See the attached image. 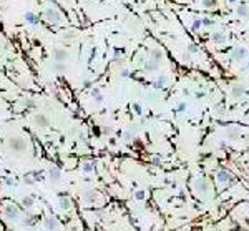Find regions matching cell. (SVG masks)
<instances>
[{
  "instance_id": "obj_1",
  "label": "cell",
  "mask_w": 249,
  "mask_h": 231,
  "mask_svg": "<svg viewBox=\"0 0 249 231\" xmlns=\"http://www.w3.org/2000/svg\"><path fill=\"white\" fill-rule=\"evenodd\" d=\"M43 17L47 18L50 23H55V25H56V23H60V22H62V18H63L62 14H60V10L55 9V7H48V9L43 12Z\"/></svg>"
},
{
  "instance_id": "obj_2",
  "label": "cell",
  "mask_w": 249,
  "mask_h": 231,
  "mask_svg": "<svg viewBox=\"0 0 249 231\" xmlns=\"http://www.w3.org/2000/svg\"><path fill=\"white\" fill-rule=\"evenodd\" d=\"M9 145H10V148H12L14 151H23V150L27 148L25 140H23V138H18V137L10 138V140H9Z\"/></svg>"
},
{
  "instance_id": "obj_3",
  "label": "cell",
  "mask_w": 249,
  "mask_h": 231,
  "mask_svg": "<svg viewBox=\"0 0 249 231\" xmlns=\"http://www.w3.org/2000/svg\"><path fill=\"white\" fill-rule=\"evenodd\" d=\"M3 213H5V218H9L10 221H18V218H20V211L14 205H7Z\"/></svg>"
},
{
  "instance_id": "obj_4",
  "label": "cell",
  "mask_w": 249,
  "mask_h": 231,
  "mask_svg": "<svg viewBox=\"0 0 249 231\" xmlns=\"http://www.w3.org/2000/svg\"><path fill=\"white\" fill-rule=\"evenodd\" d=\"M246 57H247V50L244 47H236L234 50H232V53H231V58L234 62H243Z\"/></svg>"
},
{
  "instance_id": "obj_5",
  "label": "cell",
  "mask_w": 249,
  "mask_h": 231,
  "mask_svg": "<svg viewBox=\"0 0 249 231\" xmlns=\"http://www.w3.org/2000/svg\"><path fill=\"white\" fill-rule=\"evenodd\" d=\"M53 57H55V62H63L68 58V52H67V48H62V47H56L55 50H53Z\"/></svg>"
},
{
  "instance_id": "obj_6",
  "label": "cell",
  "mask_w": 249,
  "mask_h": 231,
  "mask_svg": "<svg viewBox=\"0 0 249 231\" xmlns=\"http://www.w3.org/2000/svg\"><path fill=\"white\" fill-rule=\"evenodd\" d=\"M33 123H35L37 126H42V128H45V126L50 125V120L47 118V115H43V113H37L35 117H33Z\"/></svg>"
},
{
  "instance_id": "obj_7",
  "label": "cell",
  "mask_w": 249,
  "mask_h": 231,
  "mask_svg": "<svg viewBox=\"0 0 249 231\" xmlns=\"http://www.w3.org/2000/svg\"><path fill=\"white\" fill-rule=\"evenodd\" d=\"M244 93H246V88H244L243 85H234V86H232V97H234V98L243 97Z\"/></svg>"
},
{
  "instance_id": "obj_8",
  "label": "cell",
  "mask_w": 249,
  "mask_h": 231,
  "mask_svg": "<svg viewBox=\"0 0 249 231\" xmlns=\"http://www.w3.org/2000/svg\"><path fill=\"white\" fill-rule=\"evenodd\" d=\"M247 14H249V7L246 5V3H241V5L236 7V15H239V17H246Z\"/></svg>"
},
{
  "instance_id": "obj_9",
  "label": "cell",
  "mask_w": 249,
  "mask_h": 231,
  "mask_svg": "<svg viewBox=\"0 0 249 231\" xmlns=\"http://www.w3.org/2000/svg\"><path fill=\"white\" fill-rule=\"evenodd\" d=\"M48 178H50L52 181H58L60 178H62V171H60L58 168H52V170L48 171Z\"/></svg>"
},
{
  "instance_id": "obj_10",
  "label": "cell",
  "mask_w": 249,
  "mask_h": 231,
  "mask_svg": "<svg viewBox=\"0 0 249 231\" xmlns=\"http://www.w3.org/2000/svg\"><path fill=\"white\" fill-rule=\"evenodd\" d=\"M45 226H47L50 231H56L58 229V221H56L55 218H48V220L45 221Z\"/></svg>"
},
{
  "instance_id": "obj_11",
  "label": "cell",
  "mask_w": 249,
  "mask_h": 231,
  "mask_svg": "<svg viewBox=\"0 0 249 231\" xmlns=\"http://www.w3.org/2000/svg\"><path fill=\"white\" fill-rule=\"evenodd\" d=\"M213 42H218V43L226 42V35H224V32H214V34H213Z\"/></svg>"
},
{
  "instance_id": "obj_12",
  "label": "cell",
  "mask_w": 249,
  "mask_h": 231,
  "mask_svg": "<svg viewBox=\"0 0 249 231\" xmlns=\"http://www.w3.org/2000/svg\"><path fill=\"white\" fill-rule=\"evenodd\" d=\"M25 20H27L28 23H32V25H37V23H38V18H37V15L32 14V12H27V14H25Z\"/></svg>"
},
{
  "instance_id": "obj_13",
  "label": "cell",
  "mask_w": 249,
  "mask_h": 231,
  "mask_svg": "<svg viewBox=\"0 0 249 231\" xmlns=\"http://www.w3.org/2000/svg\"><path fill=\"white\" fill-rule=\"evenodd\" d=\"M145 68H146V70H150V72H154V70L158 68V63H156V62H154V60H151V58H150L148 62H146Z\"/></svg>"
},
{
  "instance_id": "obj_14",
  "label": "cell",
  "mask_w": 249,
  "mask_h": 231,
  "mask_svg": "<svg viewBox=\"0 0 249 231\" xmlns=\"http://www.w3.org/2000/svg\"><path fill=\"white\" fill-rule=\"evenodd\" d=\"M70 205H72V201L68 198H62L60 200V208L62 209H70Z\"/></svg>"
},
{
  "instance_id": "obj_15",
  "label": "cell",
  "mask_w": 249,
  "mask_h": 231,
  "mask_svg": "<svg viewBox=\"0 0 249 231\" xmlns=\"http://www.w3.org/2000/svg\"><path fill=\"white\" fill-rule=\"evenodd\" d=\"M151 60H154L156 63H160V60H161V52L158 50V48H154V50L151 52Z\"/></svg>"
},
{
  "instance_id": "obj_16",
  "label": "cell",
  "mask_w": 249,
  "mask_h": 231,
  "mask_svg": "<svg viewBox=\"0 0 249 231\" xmlns=\"http://www.w3.org/2000/svg\"><path fill=\"white\" fill-rule=\"evenodd\" d=\"M95 196H96V193H95V191H91V189L85 193V200H87L88 203H93V201H95Z\"/></svg>"
},
{
  "instance_id": "obj_17",
  "label": "cell",
  "mask_w": 249,
  "mask_h": 231,
  "mask_svg": "<svg viewBox=\"0 0 249 231\" xmlns=\"http://www.w3.org/2000/svg\"><path fill=\"white\" fill-rule=\"evenodd\" d=\"M22 205L25 206V208H32L33 206V198H30V196H25L22 200Z\"/></svg>"
},
{
  "instance_id": "obj_18",
  "label": "cell",
  "mask_w": 249,
  "mask_h": 231,
  "mask_svg": "<svg viewBox=\"0 0 249 231\" xmlns=\"http://www.w3.org/2000/svg\"><path fill=\"white\" fill-rule=\"evenodd\" d=\"M75 38V34H72V32H68V34H63V42L67 45H70V42Z\"/></svg>"
},
{
  "instance_id": "obj_19",
  "label": "cell",
  "mask_w": 249,
  "mask_h": 231,
  "mask_svg": "<svg viewBox=\"0 0 249 231\" xmlns=\"http://www.w3.org/2000/svg\"><path fill=\"white\" fill-rule=\"evenodd\" d=\"M134 137V130L133 128H130V130H126L125 133H123V138L126 140V141H130V140H131Z\"/></svg>"
},
{
  "instance_id": "obj_20",
  "label": "cell",
  "mask_w": 249,
  "mask_h": 231,
  "mask_svg": "<svg viewBox=\"0 0 249 231\" xmlns=\"http://www.w3.org/2000/svg\"><path fill=\"white\" fill-rule=\"evenodd\" d=\"M231 180V175L229 173H226V171H221L219 173V181H221V183H224V181H229Z\"/></svg>"
},
{
  "instance_id": "obj_21",
  "label": "cell",
  "mask_w": 249,
  "mask_h": 231,
  "mask_svg": "<svg viewBox=\"0 0 249 231\" xmlns=\"http://www.w3.org/2000/svg\"><path fill=\"white\" fill-rule=\"evenodd\" d=\"M53 68H55L58 73H63V72H65V65L62 63V62H55V63H53Z\"/></svg>"
},
{
  "instance_id": "obj_22",
  "label": "cell",
  "mask_w": 249,
  "mask_h": 231,
  "mask_svg": "<svg viewBox=\"0 0 249 231\" xmlns=\"http://www.w3.org/2000/svg\"><path fill=\"white\" fill-rule=\"evenodd\" d=\"M165 83H166V77L161 75L156 82H154V86H165Z\"/></svg>"
},
{
  "instance_id": "obj_23",
  "label": "cell",
  "mask_w": 249,
  "mask_h": 231,
  "mask_svg": "<svg viewBox=\"0 0 249 231\" xmlns=\"http://www.w3.org/2000/svg\"><path fill=\"white\" fill-rule=\"evenodd\" d=\"M93 168H95V166H93L91 163H85L83 166H81V170H83L85 173H91V171H93Z\"/></svg>"
},
{
  "instance_id": "obj_24",
  "label": "cell",
  "mask_w": 249,
  "mask_h": 231,
  "mask_svg": "<svg viewBox=\"0 0 249 231\" xmlns=\"http://www.w3.org/2000/svg\"><path fill=\"white\" fill-rule=\"evenodd\" d=\"M201 25H203V23H201V20H199V18H196L194 22H193V30H198V28L201 27Z\"/></svg>"
},
{
  "instance_id": "obj_25",
  "label": "cell",
  "mask_w": 249,
  "mask_h": 231,
  "mask_svg": "<svg viewBox=\"0 0 249 231\" xmlns=\"http://www.w3.org/2000/svg\"><path fill=\"white\" fill-rule=\"evenodd\" d=\"M23 105H25L27 108H32V106H35V102H32V100H23Z\"/></svg>"
},
{
  "instance_id": "obj_26",
  "label": "cell",
  "mask_w": 249,
  "mask_h": 231,
  "mask_svg": "<svg viewBox=\"0 0 249 231\" xmlns=\"http://www.w3.org/2000/svg\"><path fill=\"white\" fill-rule=\"evenodd\" d=\"M23 181H25L27 185H33L35 183V180H32V176H25V180H23Z\"/></svg>"
},
{
  "instance_id": "obj_27",
  "label": "cell",
  "mask_w": 249,
  "mask_h": 231,
  "mask_svg": "<svg viewBox=\"0 0 249 231\" xmlns=\"http://www.w3.org/2000/svg\"><path fill=\"white\" fill-rule=\"evenodd\" d=\"M213 0H203V5H204V7H213Z\"/></svg>"
},
{
  "instance_id": "obj_28",
  "label": "cell",
  "mask_w": 249,
  "mask_h": 231,
  "mask_svg": "<svg viewBox=\"0 0 249 231\" xmlns=\"http://www.w3.org/2000/svg\"><path fill=\"white\" fill-rule=\"evenodd\" d=\"M103 133H107V135H111V133H113V130L110 128V126H103Z\"/></svg>"
},
{
  "instance_id": "obj_29",
  "label": "cell",
  "mask_w": 249,
  "mask_h": 231,
  "mask_svg": "<svg viewBox=\"0 0 249 231\" xmlns=\"http://www.w3.org/2000/svg\"><path fill=\"white\" fill-rule=\"evenodd\" d=\"M201 23H203V25H206V27H209V25H213V22H211V20H208V18H204V20H201Z\"/></svg>"
},
{
  "instance_id": "obj_30",
  "label": "cell",
  "mask_w": 249,
  "mask_h": 231,
  "mask_svg": "<svg viewBox=\"0 0 249 231\" xmlns=\"http://www.w3.org/2000/svg\"><path fill=\"white\" fill-rule=\"evenodd\" d=\"M133 108H134V111H136V113H141V106L138 105V103H134V105H133Z\"/></svg>"
},
{
  "instance_id": "obj_31",
  "label": "cell",
  "mask_w": 249,
  "mask_h": 231,
  "mask_svg": "<svg viewBox=\"0 0 249 231\" xmlns=\"http://www.w3.org/2000/svg\"><path fill=\"white\" fill-rule=\"evenodd\" d=\"M136 198H138V200H143V198H145V193H143L141 189H140V191L136 193Z\"/></svg>"
},
{
  "instance_id": "obj_32",
  "label": "cell",
  "mask_w": 249,
  "mask_h": 231,
  "mask_svg": "<svg viewBox=\"0 0 249 231\" xmlns=\"http://www.w3.org/2000/svg\"><path fill=\"white\" fill-rule=\"evenodd\" d=\"M185 108H186V105H185V103H181V105H179V106H178V110H179V111H183V110H185Z\"/></svg>"
},
{
  "instance_id": "obj_33",
  "label": "cell",
  "mask_w": 249,
  "mask_h": 231,
  "mask_svg": "<svg viewBox=\"0 0 249 231\" xmlns=\"http://www.w3.org/2000/svg\"><path fill=\"white\" fill-rule=\"evenodd\" d=\"M130 73H128V70H123V72H121V77H128Z\"/></svg>"
},
{
  "instance_id": "obj_34",
  "label": "cell",
  "mask_w": 249,
  "mask_h": 231,
  "mask_svg": "<svg viewBox=\"0 0 249 231\" xmlns=\"http://www.w3.org/2000/svg\"><path fill=\"white\" fill-rule=\"evenodd\" d=\"M196 50H198V48H196L194 45H191V47H189V52H196Z\"/></svg>"
},
{
  "instance_id": "obj_35",
  "label": "cell",
  "mask_w": 249,
  "mask_h": 231,
  "mask_svg": "<svg viewBox=\"0 0 249 231\" xmlns=\"http://www.w3.org/2000/svg\"><path fill=\"white\" fill-rule=\"evenodd\" d=\"M229 2H236V0H229Z\"/></svg>"
}]
</instances>
